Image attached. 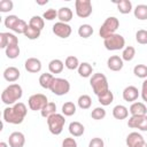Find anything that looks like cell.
<instances>
[{"mask_svg": "<svg viewBox=\"0 0 147 147\" xmlns=\"http://www.w3.org/2000/svg\"><path fill=\"white\" fill-rule=\"evenodd\" d=\"M21 18H18L16 15H8L6 18H5V26L6 28H8L9 30H11L13 31V29L16 26V24L18 23V21H20Z\"/></svg>", "mask_w": 147, "mask_h": 147, "instance_id": "d590c367", "label": "cell"}, {"mask_svg": "<svg viewBox=\"0 0 147 147\" xmlns=\"http://www.w3.org/2000/svg\"><path fill=\"white\" fill-rule=\"evenodd\" d=\"M49 90L55 95H64L70 91V83L64 78L55 77V79H54Z\"/></svg>", "mask_w": 147, "mask_h": 147, "instance_id": "ba28073f", "label": "cell"}, {"mask_svg": "<svg viewBox=\"0 0 147 147\" xmlns=\"http://www.w3.org/2000/svg\"><path fill=\"white\" fill-rule=\"evenodd\" d=\"M2 75H3V78H5L7 82L14 83V82H16V80L20 78L21 72H20V70H18L16 67H8V68L5 69V71H3Z\"/></svg>", "mask_w": 147, "mask_h": 147, "instance_id": "9a60e30c", "label": "cell"}, {"mask_svg": "<svg viewBox=\"0 0 147 147\" xmlns=\"http://www.w3.org/2000/svg\"><path fill=\"white\" fill-rule=\"evenodd\" d=\"M117 9L121 14H129L132 11V2L130 0H119V1H115Z\"/></svg>", "mask_w": 147, "mask_h": 147, "instance_id": "44dd1931", "label": "cell"}, {"mask_svg": "<svg viewBox=\"0 0 147 147\" xmlns=\"http://www.w3.org/2000/svg\"><path fill=\"white\" fill-rule=\"evenodd\" d=\"M136 40L140 45H146L147 44V30L140 29L136 32Z\"/></svg>", "mask_w": 147, "mask_h": 147, "instance_id": "f35d334b", "label": "cell"}, {"mask_svg": "<svg viewBox=\"0 0 147 147\" xmlns=\"http://www.w3.org/2000/svg\"><path fill=\"white\" fill-rule=\"evenodd\" d=\"M134 147H147V142H146L145 140H142V141H140L139 144H137Z\"/></svg>", "mask_w": 147, "mask_h": 147, "instance_id": "c3c4849f", "label": "cell"}, {"mask_svg": "<svg viewBox=\"0 0 147 147\" xmlns=\"http://www.w3.org/2000/svg\"><path fill=\"white\" fill-rule=\"evenodd\" d=\"M37 3L38 5H46V3H48V0H44V1H38L37 0Z\"/></svg>", "mask_w": 147, "mask_h": 147, "instance_id": "681fc988", "label": "cell"}, {"mask_svg": "<svg viewBox=\"0 0 147 147\" xmlns=\"http://www.w3.org/2000/svg\"><path fill=\"white\" fill-rule=\"evenodd\" d=\"M79 64H80V63H79L78 59H77L76 56H74V55L67 56V59H65V61H64V65H65V68L69 69V70H76V69H78Z\"/></svg>", "mask_w": 147, "mask_h": 147, "instance_id": "f546056e", "label": "cell"}, {"mask_svg": "<svg viewBox=\"0 0 147 147\" xmlns=\"http://www.w3.org/2000/svg\"><path fill=\"white\" fill-rule=\"evenodd\" d=\"M134 55H136V48H134L133 46H126V47H124L121 57H122L123 61H127V62H130V61L133 60Z\"/></svg>", "mask_w": 147, "mask_h": 147, "instance_id": "83f0119b", "label": "cell"}, {"mask_svg": "<svg viewBox=\"0 0 147 147\" xmlns=\"http://www.w3.org/2000/svg\"><path fill=\"white\" fill-rule=\"evenodd\" d=\"M0 47L1 48H7V34L6 32H1L0 33Z\"/></svg>", "mask_w": 147, "mask_h": 147, "instance_id": "bcb514c9", "label": "cell"}, {"mask_svg": "<svg viewBox=\"0 0 147 147\" xmlns=\"http://www.w3.org/2000/svg\"><path fill=\"white\" fill-rule=\"evenodd\" d=\"M62 114L64 116H72L76 114V105L71 101H67L62 106Z\"/></svg>", "mask_w": 147, "mask_h": 147, "instance_id": "1f68e13d", "label": "cell"}, {"mask_svg": "<svg viewBox=\"0 0 147 147\" xmlns=\"http://www.w3.org/2000/svg\"><path fill=\"white\" fill-rule=\"evenodd\" d=\"M54 79H55V77L51 74V72H45V74H41L40 75V77H39V84H40V86L42 87V88H51V86H52V84H53V82H54Z\"/></svg>", "mask_w": 147, "mask_h": 147, "instance_id": "d6986e66", "label": "cell"}, {"mask_svg": "<svg viewBox=\"0 0 147 147\" xmlns=\"http://www.w3.org/2000/svg\"><path fill=\"white\" fill-rule=\"evenodd\" d=\"M14 3L11 0H1L0 1V11L1 13H8L13 9Z\"/></svg>", "mask_w": 147, "mask_h": 147, "instance_id": "60d3db41", "label": "cell"}, {"mask_svg": "<svg viewBox=\"0 0 147 147\" xmlns=\"http://www.w3.org/2000/svg\"><path fill=\"white\" fill-rule=\"evenodd\" d=\"M40 32H41L40 30H38V29H36V28H33V26L28 24V26H26V29L24 31V36L30 40H34V39H38L40 37Z\"/></svg>", "mask_w": 147, "mask_h": 147, "instance_id": "4316f807", "label": "cell"}, {"mask_svg": "<svg viewBox=\"0 0 147 147\" xmlns=\"http://www.w3.org/2000/svg\"><path fill=\"white\" fill-rule=\"evenodd\" d=\"M133 74L138 78L146 79L147 78V65H145V64H137L133 68Z\"/></svg>", "mask_w": 147, "mask_h": 147, "instance_id": "e575fe53", "label": "cell"}, {"mask_svg": "<svg viewBox=\"0 0 147 147\" xmlns=\"http://www.w3.org/2000/svg\"><path fill=\"white\" fill-rule=\"evenodd\" d=\"M76 15L80 18H86L92 14V2L91 0H76L75 1Z\"/></svg>", "mask_w": 147, "mask_h": 147, "instance_id": "52a82bcc", "label": "cell"}, {"mask_svg": "<svg viewBox=\"0 0 147 147\" xmlns=\"http://www.w3.org/2000/svg\"><path fill=\"white\" fill-rule=\"evenodd\" d=\"M77 103H78V107H79L80 109H88V108L91 107V105H92V99H91L90 95L83 94V95H80V96L78 98Z\"/></svg>", "mask_w": 147, "mask_h": 147, "instance_id": "4dcf8cb0", "label": "cell"}, {"mask_svg": "<svg viewBox=\"0 0 147 147\" xmlns=\"http://www.w3.org/2000/svg\"><path fill=\"white\" fill-rule=\"evenodd\" d=\"M138 129H139L140 131H147V115L144 116V118H142L141 123L139 124Z\"/></svg>", "mask_w": 147, "mask_h": 147, "instance_id": "7dc6e473", "label": "cell"}, {"mask_svg": "<svg viewBox=\"0 0 147 147\" xmlns=\"http://www.w3.org/2000/svg\"><path fill=\"white\" fill-rule=\"evenodd\" d=\"M98 100H99V102H100L102 106H109V105L114 101V94H113V92L109 90V91L106 92L105 94L98 96Z\"/></svg>", "mask_w": 147, "mask_h": 147, "instance_id": "836d02e7", "label": "cell"}, {"mask_svg": "<svg viewBox=\"0 0 147 147\" xmlns=\"http://www.w3.org/2000/svg\"><path fill=\"white\" fill-rule=\"evenodd\" d=\"M62 147H78V145L74 138H64L62 141Z\"/></svg>", "mask_w": 147, "mask_h": 147, "instance_id": "ee69618b", "label": "cell"}, {"mask_svg": "<svg viewBox=\"0 0 147 147\" xmlns=\"http://www.w3.org/2000/svg\"><path fill=\"white\" fill-rule=\"evenodd\" d=\"M24 68L28 72L37 74L41 70V61L37 57H29L24 63Z\"/></svg>", "mask_w": 147, "mask_h": 147, "instance_id": "7c38bea8", "label": "cell"}, {"mask_svg": "<svg viewBox=\"0 0 147 147\" xmlns=\"http://www.w3.org/2000/svg\"><path fill=\"white\" fill-rule=\"evenodd\" d=\"M118 26H119L118 18L115 17V16H110V17H108V18L105 20L103 24L101 25V28L99 30V34H100V37L102 39H106L109 36L114 34L116 32V30L118 29Z\"/></svg>", "mask_w": 147, "mask_h": 147, "instance_id": "277c9868", "label": "cell"}, {"mask_svg": "<svg viewBox=\"0 0 147 147\" xmlns=\"http://www.w3.org/2000/svg\"><path fill=\"white\" fill-rule=\"evenodd\" d=\"M48 103V100H47V96L42 93H36V94H32L29 100H28V105H29V108L31 110H41Z\"/></svg>", "mask_w": 147, "mask_h": 147, "instance_id": "9c48e42d", "label": "cell"}, {"mask_svg": "<svg viewBox=\"0 0 147 147\" xmlns=\"http://www.w3.org/2000/svg\"><path fill=\"white\" fill-rule=\"evenodd\" d=\"M71 32H72V29L68 23H63V22L59 21L53 25V33L55 36H57L59 38L65 39V38L70 37Z\"/></svg>", "mask_w": 147, "mask_h": 147, "instance_id": "30bf717a", "label": "cell"}, {"mask_svg": "<svg viewBox=\"0 0 147 147\" xmlns=\"http://www.w3.org/2000/svg\"><path fill=\"white\" fill-rule=\"evenodd\" d=\"M57 17V10L53 9V8H49L47 9L44 14H42V18L44 20H47V21H53Z\"/></svg>", "mask_w": 147, "mask_h": 147, "instance_id": "b9f144b4", "label": "cell"}, {"mask_svg": "<svg viewBox=\"0 0 147 147\" xmlns=\"http://www.w3.org/2000/svg\"><path fill=\"white\" fill-rule=\"evenodd\" d=\"M84 131H85V127L79 122H71L69 124V132L72 137H80L84 134Z\"/></svg>", "mask_w": 147, "mask_h": 147, "instance_id": "ffe728a7", "label": "cell"}, {"mask_svg": "<svg viewBox=\"0 0 147 147\" xmlns=\"http://www.w3.org/2000/svg\"><path fill=\"white\" fill-rule=\"evenodd\" d=\"M28 109L23 102H17L11 107H7L3 109L2 116L3 121L9 124H21L26 116Z\"/></svg>", "mask_w": 147, "mask_h": 147, "instance_id": "6da1fadb", "label": "cell"}, {"mask_svg": "<svg viewBox=\"0 0 147 147\" xmlns=\"http://www.w3.org/2000/svg\"><path fill=\"white\" fill-rule=\"evenodd\" d=\"M131 116H145L147 115V107L142 102H133L129 109Z\"/></svg>", "mask_w": 147, "mask_h": 147, "instance_id": "2e32d148", "label": "cell"}, {"mask_svg": "<svg viewBox=\"0 0 147 147\" xmlns=\"http://www.w3.org/2000/svg\"><path fill=\"white\" fill-rule=\"evenodd\" d=\"M40 113H41V116H42V117L48 118L49 116L56 114V105H55L54 102H48V103L40 110Z\"/></svg>", "mask_w": 147, "mask_h": 147, "instance_id": "484cf974", "label": "cell"}, {"mask_svg": "<svg viewBox=\"0 0 147 147\" xmlns=\"http://www.w3.org/2000/svg\"><path fill=\"white\" fill-rule=\"evenodd\" d=\"M20 47L18 45H10L6 48V55L8 59H16L20 55Z\"/></svg>", "mask_w": 147, "mask_h": 147, "instance_id": "8d00e7d4", "label": "cell"}, {"mask_svg": "<svg viewBox=\"0 0 147 147\" xmlns=\"http://www.w3.org/2000/svg\"><path fill=\"white\" fill-rule=\"evenodd\" d=\"M103 46L108 51H119L123 49L125 46V39L123 36L118 33H114L108 38L103 39Z\"/></svg>", "mask_w": 147, "mask_h": 147, "instance_id": "8992f818", "label": "cell"}, {"mask_svg": "<svg viewBox=\"0 0 147 147\" xmlns=\"http://www.w3.org/2000/svg\"><path fill=\"white\" fill-rule=\"evenodd\" d=\"M113 116L116 119H125L129 116V109L123 105H117L113 108Z\"/></svg>", "mask_w": 147, "mask_h": 147, "instance_id": "e0dca14e", "label": "cell"}, {"mask_svg": "<svg viewBox=\"0 0 147 147\" xmlns=\"http://www.w3.org/2000/svg\"><path fill=\"white\" fill-rule=\"evenodd\" d=\"M133 14H134V17L140 21L147 20V5H144V3L138 5L133 9Z\"/></svg>", "mask_w": 147, "mask_h": 147, "instance_id": "d4e9b609", "label": "cell"}, {"mask_svg": "<svg viewBox=\"0 0 147 147\" xmlns=\"http://www.w3.org/2000/svg\"><path fill=\"white\" fill-rule=\"evenodd\" d=\"M142 100L145 102H147V78L142 82V85H141V93H140Z\"/></svg>", "mask_w": 147, "mask_h": 147, "instance_id": "f6af8a7d", "label": "cell"}, {"mask_svg": "<svg viewBox=\"0 0 147 147\" xmlns=\"http://www.w3.org/2000/svg\"><path fill=\"white\" fill-rule=\"evenodd\" d=\"M90 84L96 96H100L109 91V84H108L107 77L103 74H100V72L93 74L90 79Z\"/></svg>", "mask_w": 147, "mask_h": 147, "instance_id": "3957f363", "label": "cell"}, {"mask_svg": "<svg viewBox=\"0 0 147 147\" xmlns=\"http://www.w3.org/2000/svg\"><path fill=\"white\" fill-rule=\"evenodd\" d=\"M0 147H8V144L5 142V141H1L0 142Z\"/></svg>", "mask_w": 147, "mask_h": 147, "instance_id": "f907efd6", "label": "cell"}, {"mask_svg": "<svg viewBox=\"0 0 147 147\" xmlns=\"http://www.w3.org/2000/svg\"><path fill=\"white\" fill-rule=\"evenodd\" d=\"M91 117H92L93 119H95V121L103 119V118L106 117V110H105V108H102V107H96V108H94V109L92 110V113H91Z\"/></svg>", "mask_w": 147, "mask_h": 147, "instance_id": "74e56055", "label": "cell"}, {"mask_svg": "<svg viewBox=\"0 0 147 147\" xmlns=\"http://www.w3.org/2000/svg\"><path fill=\"white\" fill-rule=\"evenodd\" d=\"M142 118H144V116H131L127 121V126L131 129H138Z\"/></svg>", "mask_w": 147, "mask_h": 147, "instance_id": "ab89813d", "label": "cell"}, {"mask_svg": "<svg viewBox=\"0 0 147 147\" xmlns=\"http://www.w3.org/2000/svg\"><path fill=\"white\" fill-rule=\"evenodd\" d=\"M24 144H25V137L22 132L15 131L9 134V138H8L9 147H23Z\"/></svg>", "mask_w": 147, "mask_h": 147, "instance_id": "8fae6325", "label": "cell"}, {"mask_svg": "<svg viewBox=\"0 0 147 147\" xmlns=\"http://www.w3.org/2000/svg\"><path fill=\"white\" fill-rule=\"evenodd\" d=\"M29 25L38 29V30H42L44 29V25H45V20L41 17V16H38V15H34L30 18V22H29Z\"/></svg>", "mask_w": 147, "mask_h": 147, "instance_id": "d6a6232c", "label": "cell"}, {"mask_svg": "<svg viewBox=\"0 0 147 147\" xmlns=\"http://www.w3.org/2000/svg\"><path fill=\"white\" fill-rule=\"evenodd\" d=\"M88 147H105V142L101 138H92L88 142Z\"/></svg>", "mask_w": 147, "mask_h": 147, "instance_id": "7bdbcfd3", "label": "cell"}, {"mask_svg": "<svg viewBox=\"0 0 147 147\" xmlns=\"http://www.w3.org/2000/svg\"><path fill=\"white\" fill-rule=\"evenodd\" d=\"M23 95V90L21 87V85L18 84H10L9 86H7L2 93H1V101L5 105H15L17 103V101L22 98Z\"/></svg>", "mask_w": 147, "mask_h": 147, "instance_id": "7a4b0ae2", "label": "cell"}, {"mask_svg": "<svg viewBox=\"0 0 147 147\" xmlns=\"http://www.w3.org/2000/svg\"><path fill=\"white\" fill-rule=\"evenodd\" d=\"M77 70H78V74H79L80 77L87 78V77H90V76L92 75V72H93V67H92L88 62H83V63L79 64V67H78Z\"/></svg>", "mask_w": 147, "mask_h": 147, "instance_id": "cb8c5ba5", "label": "cell"}, {"mask_svg": "<svg viewBox=\"0 0 147 147\" xmlns=\"http://www.w3.org/2000/svg\"><path fill=\"white\" fill-rule=\"evenodd\" d=\"M65 124V118L62 114H54L52 116H49L47 118V125H48V130L52 134L59 136L64 127Z\"/></svg>", "mask_w": 147, "mask_h": 147, "instance_id": "5b68a950", "label": "cell"}, {"mask_svg": "<svg viewBox=\"0 0 147 147\" xmlns=\"http://www.w3.org/2000/svg\"><path fill=\"white\" fill-rule=\"evenodd\" d=\"M78 34H79V37H82L84 39L91 37L93 34V28H92V25H90V24H82L78 28Z\"/></svg>", "mask_w": 147, "mask_h": 147, "instance_id": "f1b7e54d", "label": "cell"}, {"mask_svg": "<svg viewBox=\"0 0 147 147\" xmlns=\"http://www.w3.org/2000/svg\"><path fill=\"white\" fill-rule=\"evenodd\" d=\"M123 65H124V62L122 57H119L118 55H113L107 61V67L111 71H119L123 69Z\"/></svg>", "mask_w": 147, "mask_h": 147, "instance_id": "5bb4252c", "label": "cell"}, {"mask_svg": "<svg viewBox=\"0 0 147 147\" xmlns=\"http://www.w3.org/2000/svg\"><path fill=\"white\" fill-rule=\"evenodd\" d=\"M139 96V91L136 86L133 85H129L123 90V99L126 102H134Z\"/></svg>", "mask_w": 147, "mask_h": 147, "instance_id": "4fadbf2b", "label": "cell"}, {"mask_svg": "<svg viewBox=\"0 0 147 147\" xmlns=\"http://www.w3.org/2000/svg\"><path fill=\"white\" fill-rule=\"evenodd\" d=\"M72 10L69 7H61L57 10V18L60 20V22L63 23H68L72 20Z\"/></svg>", "mask_w": 147, "mask_h": 147, "instance_id": "ac0fdd59", "label": "cell"}, {"mask_svg": "<svg viewBox=\"0 0 147 147\" xmlns=\"http://www.w3.org/2000/svg\"><path fill=\"white\" fill-rule=\"evenodd\" d=\"M64 68V63L59 59H53L48 63V70L51 74H60Z\"/></svg>", "mask_w": 147, "mask_h": 147, "instance_id": "7402d4cb", "label": "cell"}, {"mask_svg": "<svg viewBox=\"0 0 147 147\" xmlns=\"http://www.w3.org/2000/svg\"><path fill=\"white\" fill-rule=\"evenodd\" d=\"M142 140H145V139H144V137L140 133H138V132H131L126 137V145H127V147H134L137 144H139Z\"/></svg>", "mask_w": 147, "mask_h": 147, "instance_id": "603a6c76", "label": "cell"}]
</instances>
